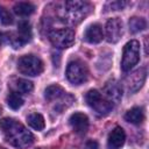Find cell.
Wrapping results in <instances>:
<instances>
[{
	"mask_svg": "<svg viewBox=\"0 0 149 149\" xmlns=\"http://www.w3.org/2000/svg\"><path fill=\"white\" fill-rule=\"evenodd\" d=\"M0 128L2 129L6 141L17 149H27L34 143V135L14 119H2L0 121Z\"/></svg>",
	"mask_w": 149,
	"mask_h": 149,
	"instance_id": "6da1fadb",
	"label": "cell"
},
{
	"mask_svg": "<svg viewBox=\"0 0 149 149\" xmlns=\"http://www.w3.org/2000/svg\"><path fill=\"white\" fill-rule=\"evenodd\" d=\"M64 20L72 24H77L83 21L92 10L90 2L79 0H69L64 3Z\"/></svg>",
	"mask_w": 149,
	"mask_h": 149,
	"instance_id": "7a4b0ae2",
	"label": "cell"
},
{
	"mask_svg": "<svg viewBox=\"0 0 149 149\" xmlns=\"http://www.w3.org/2000/svg\"><path fill=\"white\" fill-rule=\"evenodd\" d=\"M44 64L41 58L34 55H24L17 61V70L26 76H38L43 72Z\"/></svg>",
	"mask_w": 149,
	"mask_h": 149,
	"instance_id": "3957f363",
	"label": "cell"
},
{
	"mask_svg": "<svg viewBox=\"0 0 149 149\" xmlns=\"http://www.w3.org/2000/svg\"><path fill=\"white\" fill-rule=\"evenodd\" d=\"M140 61V43L136 40H132L127 42L123 47L122 51V61H121V69L122 71L127 72L133 69Z\"/></svg>",
	"mask_w": 149,
	"mask_h": 149,
	"instance_id": "277c9868",
	"label": "cell"
},
{
	"mask_svg": "<svg viewBox=\"0 0 149 149\" xmlns=\"http://www.w3.org/2000/svg\"><path fill=\"white\" fill-rule=\"evenodd\" d=\"M85 99L88 106L92 107L100 115H107L113 109V104L108 99L104 98L101 93L97 90H90L86 93Z\"/></svg>",
	"mask_w": 149,
	"mask_h": 149,
	"instance_id": "5b68a950",
	"label": "cell"
},
{
	"mask_svg": "<svg viewBox=\"0 0 149 149\" xmlns=\"http://www.w3.org/2000/svg\"><path fill=\"white\" fill-rule=\"evenodd\" d=\"M65 76L68 80L74 85H80L85 83L88 78L87 66L80 61H72L66 66Z\"/></svg>",
	"mask_w": 149,
	"mask_h": 149,
	"instance_id": "8992f818",
	"label": "cell"
},
{
	"mask_svg": "<svg viewBox=\"0 0 149 149\" xmlns=\"http://www.w3.org/2000/svg\"><path fill=\"white\" fill-rule=\"evenodd\" d=\"M50 42L58 49H68L74 43V31L70 28L56 29L49 35Z\"/></svg>",
	"mask_w": 149,
	"mask_h": 149,
	"instance_id": "52a82bcc",
	"label": "cell"
},
{
	"mask_svg": "<svg viewBox=\"0 0 149 149\" xmlns=\"http://www.w3.org/2000/svg\"><path fill=\"white\" fill-rule=\"evenodd\" d=\"M123 23L119 17H112L106 22L105 36L109 43H116L123 33Z\"/></svg>",
	"mask_w": 149,
	"mask_h": 149,
	"instance_id": "ba28073f",
	"label": "cell"
},
{
	"mask_svg": "<svg viewBox=\"0 0 149 149\" xmlns=\"http://www.w3.org/2000/svg\"><path fill=\"white\" fill-rule=\"evenodd\" d=\"M70 126L77 134H85L88 129V118L84 113L76 112L69 119Z\"/></svg>",
	"mask_w": 149,
	"mask_h": 149,
	"instance_id": "9c48e42d",
	"label": "cell"
},
{
	"mask_svg": "<svg viewBox=\"0 0 149 149\" xmlns=\"http://www.w3.org/2000/svg\"><path fill=\"white\" fill-rule=\"evenodd\" d=\"M126 141V133L121 127H115L108 135V149H120Z\"/></svg>",
	"mask_w": 149,
	"mask_h": 149,
	"instance_id": "30bf717a",
	"label": "cell"
},
{
	"mask_svg": "<svg viewBox=\"0 0 149 149\" xmlns=\"http://www.w3.org/2000/svg\"><path fill=\"white\" fill-rule=\"evenodd\" d=\"M104 37V33H102V28L99 23H93L91 26H88L84 33V38L86 42L88 43H99L102 41Z\"/></svg>",
	"mask_w": 149,
	"mask_h": 149,
	"instance_id": "8fae6325",
	"label": "cell"
},
{
	"mask_svg": "<svg viewBox=\"0 0 149 149\" xmlns=\"http://www.w3.org/2000/svg\"><path fill=\"white\" fill-rule=\"evenodd\" d=\"M104 92L112 104L119 102L122 97V88L116 81H108L104 87Z\"/></svg>",
	"mask_w": 149,
	"mask_h": 149,
	"instance_id": "7c38bea8",
	"label": "cell"
},
{
	"mask_svg": "<svg viewBox=\"0 0 149 149\" xmlns=\"http://www.w3.org/2000/svg\"><path fill=\"white\" fill-rule=\"evenodd\" d=\"M147 77V71L144 68H141L140 70L135 71L130 77H129V88L130 91H137L139 88H141V86L143 85L144 80Z\"/></svg>",
	"mask_w": 149,
	"mask_h": 149,
	"instance_id": "4fadbf2b",
	"label": "cell"
},
{
	"mask_svg": "<svg viewBox=\"0 0 149 149\" xmlns=\"http://www.w3.org/2000/svg\"><path fill=\"white\" fill-rule=\"evenodd\" d=\"M66 92L65 90L59 86V85H50L45 88L44 91V98L48 100V101H54V100H57V99H61V98H64L66 97Z\"/></svg>",
	"mask_w": 149,
	"mask_h": 149,
	"instance_id": "5bb4252c",
	"label": "cell"
},
{
	"mask_svg": "<svg viewBox=\"0 0 149 149\" xmlns=\"http://www.w3.org/2000/svg\"><path fill=\"white\" fill-rule=\"evenodd\" d=\"M125 120L130 123H141L144 120V113L141 107H133L125 114Z\"/></svg>",
	"mask_w": 149,
	"mask_h": 149,
	"instance_id": "9a60e30c",
	"label": "cell"
},
{
	"mask_svg": "<svg viewBox=\"0 0 149 149\" xmlns=\"http://www.w3.org/2000/svg\"><path fill=\"white\" fill-rule=\"evenodd\" d=\"M14 9V13L20 15V16H28L30 14L34 13L35 10V6L30 2H16L13 7Z\"/></svg>",
	"mask_w": 149,
	"mask_h": 149,
	"instance_id": "2e32d148",
	"label": "cell"
},
{
	"mask_svg": "<svg viewBox=\"0 0 149 149\" xmlns=\"http://www.w3.org/2000/svg\"><path fill=\"white\" fill-rule=\"evenodd\" d=\"M27 122L35 130H42L44 128V126H45L44 118L40 113H31V114H29L27 116Z\"/></svg>",
	"mask_w": 149,
	"mask_h": 149,
	"instance_id": "e0dca14e",
	"label": "cell"
},
{
	"mask_svg": "<svg viewBox=\"0 0 149 149\" xmlns=\"http://www.w3.org/2000/svg\"><path fill=\"white\" fill-rule=\"evenodd\" d=\"M14 88H15V92H21V93H30L34 88V85L30 80L28 79H16L15 83H14Z\"/></svg>",
	"mask_w": 149,
	"mask_h": 149,
	"instance_id": "ac0fdd59",
	"label": "cell"
},
{
	"mask_svg": "<svg viewBox=\"0 0 149 149\" xmlns=\"http://www.w3.org/2000/svg\"><path fill=\"white\" fill-rule=\"evenodd\" d=\"M17 34L28 42L31 38V27H30V23L28 21H26V20L20 21L19 24H17Z\"/></svg>",
	"mask_w": 149,
	"mask_h": 149,
	"instance_id": "d6986e66",
	"label": "cell"
},
{
	"mask_svg": "<svg viewBox=\"0 0 149 149\" xmlns=\"http://www.w3.org/2000/svg\"><path fill=\"white\" fill-rule=\"evenodd\" d=\"M6 101H7V105L12 109H19L23 105V99H22V97L17 92L9 93L8 97H7V99H6Z\"/></svg>",
	"mask_w": 149,
	"mask_h": 149,
	"instance_id": "ffe728a7",
	"label": "cell"
},
{
	"mask_svg": "<svg viewBox=\"0 0 149 149\" xmlns=\"http://www.w3.org/2000/svg\"><path fill=\"white\" fill-rule=\"evenodd\" d=\"M146 27H147V22L143 17L134 16L129 20V29L132 33H139V31L146 29Z\"/></svg>",
	"mask_w": 149,
	"mask_h": 149,
	"instance_id": "44dd1931",
	"label": "cell"
},
{
	"mask_svg": "<svg viewBox=\"0 0 149 149\" xmlns=\"http://www.w3.org/2000/svg\"><path fill=\"white\" fill-rule=\"evenodd\" d=\"M0 21L2 24L5 26H9L13 23L14 19H13V15L10 14V12L6 8V7H2L0 6Z\"/></svg>",
	"mask_w": 149,
	"mask_h": 149,
	"instance_id": "7402d4cb",
	"label": "cell"
},
{
	"mask_svg": "<svg viewBox=\"0 0 149 149\" xmlns=\"http://www.w3.org/2000/svg\"><path fill=\"white\" fill-rule=\"evenodd\" d=\"M127 1H112V2H108L106 3L105 6V9H111V10H120L122 9L123 7L127 6Z\"/></svg>",
	"mask_w": 149,
	"mask_h": 149,
	"instance_id": "603a6c76",
	"label": "cell"
},
{
	"mask_svg": "<svg viewBox=\"0 0 149 149\" xmlns=\"http://www.w3.org/2000/svg\"><path fill=\"white\" fill-rule=\"evenodd\" d=\"M86 149H98V143L95 141H87L86 142Z\"/></svg>",
	"mask_w": 149,
	"mask_h": 149,
	"instance_id": "cb8c5ba5",
	"label": "cell"
},
{
	"mask_svg": "<svg viewBox=\"0 0 149 149\" xmlns=\"http://www.w3.org/2000/svg\"><path fill=\"white\" fill-rule=\"evenodd\" d=\"M0 149H6V148H2V147H0Z\"/></svg>",
	"mask_w": 149,
	"mask_h": 149,
	"instance_id": "d4e9b609",
	"label": "cell"
},
{
	"mask_svg": "<svg viewBox=\"0 0 149 149\" xmlns=\"http://www.w3.org/2000/svg\"><path fill=\"white\" fill-rule=\"evenodd\" d=\"M1 111H2V109H1V107H0V114H1Z\"/></svg>",
	"mask_w": 149,
	"mask_h": 149,
	"instance_id": "484cf974",
	"label": "cell"
}]
</instances>
